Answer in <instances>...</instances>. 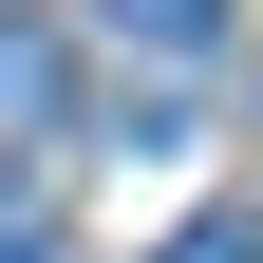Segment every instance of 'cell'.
I'll list each match as a JSON object with an SVG mask.
<instances>
[{
    "mask_svg": "<svg viewBox=\"0 0 263 263\" xmlns=\"http://www.w3.org/2000/svg\"><path fill=\"white\" fill-rule=\"evenodd\" d=\"M94 19H113L132 57H207V38H226V0H94Z\"/></svg>",
    "mask_w": 263,
    "mask_h": 263,
    "instance_id": "cell-2",
    "label": "cell"
},
{
    "mask_svg": "<svg viewBox=\"0 0 263 263\" xmlns=\"http://www.w3.org/2000/svg\"><path fill=\"white\" fill-rule=\"evenodd\" d=\"M151 263H263V226H226V207H207V226H170Z\"/></svg>",
    "mask_w": 263,
    "mask_h": 263,
    "instance_id": "cell-3",
    "label": "cell"
},
{
    "mask_svg": "<svg viewBox=\"0 0 263 263\" xmlns=\"http://www.w3.org/2000/svg\"><path fill=\"white\" fill-rule=\"evenodd\" d=\"M0 263H38V226H0Z\"/></svg>",
    "mask_w": 263,
    "mask_h": 263,
    "instance_id": "cell-4",
    "label": "cell"
},
{
    "mask_svg": "<svg viewBox=\"0 0 263 263\" xmlns=\"http://www.w3.org/2000/svg\"><path fill=\"white\" fill-rule=\"evenodd\" d=\"M57 94H76V57H57V38H38V19H19V0H0V132H38V113H57Z\"/></svg>",
    "mask_w": 263,
    "mask_h": 263,
    "instance_id": "cell-1",
    "label": "cell"
}]
</instances>
